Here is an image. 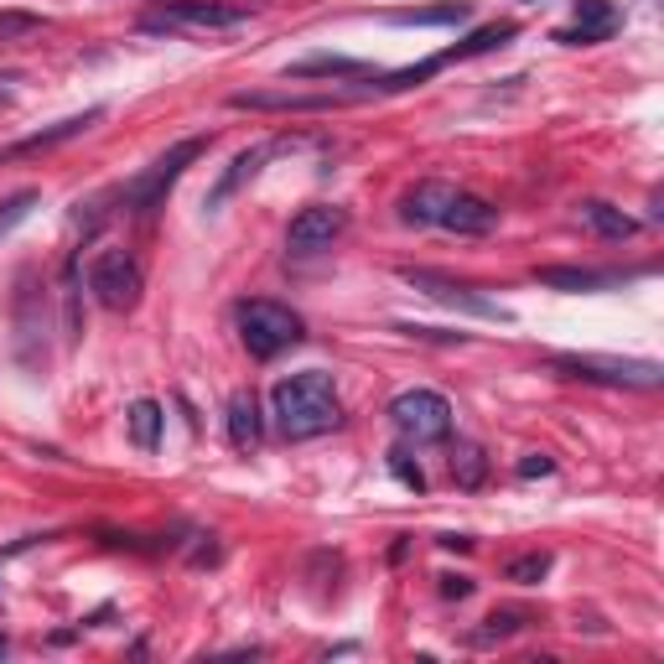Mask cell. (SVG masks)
<instances>
[{"instance_id":"cell-1","label":"cell","mask_w":664,"mask_h":664,"mask_svg":"<svg viewBox=\"0 0 664 664\" xmlns=\"http://www.w3.org/2000/svg\"><path fill=\"white\" fill-rule=\"evenodd\" d=\"M270 415H275V431L285 442H312L322 431H332L343 421V405H338V384L322 369H301V374H285L270 390Z\"/></svg>"},{"instance_id":"cell-2","label":"cell","mask_w":664,"mask_h":664,"mask_svg":"<svg viewBox=\"0 0 664 664\" xmlns=\"http://www.w3.org/2000/svg\"><path fill=\"white\" fill-rule=\"evenodd\" d=\"M239 343L250 349V359H275V353L285 349H296L301 343V316L291 312V306H281V301H265V296H254V301H239Z\"/></svg>"},{"instance_id":"cell-3","label":"cell","mask_w":664,"mask_h":664,"mask_svg":"<svg viewBox=\"0 0 664 664\" xmlns=\"http://www.w3.org/2000/svg\"><path fill=\"white\" fill-rule=\"evenodd\" d=\"M551 374L582 384H613V390H660L664 369L654 359H602V353H561L551 359Z\"/></svg>"},{"instance_id":"cell-4","label":"cell","mask_w":664,"mask_h":664,"mask_svg":"<svg viewBox=\"0 0 664 664\" xmlns=\"http://www.w3.org/2000/svg\"><path fill=\"white\" fill-rule=\"evenodd\" d=\"M250 21V6H234V0H167L157 11H145L141 27L145 32H234Z\"/></svg>"},{"instance_id":"cell-5","label":"cell","mask_w":664,"mask_h":664,"mask_svg":"<svg viewBox=\"0 0 664 664\" xmlns=\"http://www.w3.org/2000/svg\"><path fill=\"white\" fill-rule=\"evenodd\" d=\"M203 151H208V135H188V141H177L172 151H167V157L151 161V172L130 182L125 208L135 213V219H151V213H157V208L167 203V192H172V182H177L182 172H188V167H192L198 157H203Z\"/></svg>"},{"instance_id":"cell-6","label":"cell","mask_w":664,"mask_h":664,"mask_svg":"<svg viewBox=\"0 0 664 664\" xmlns=\"http://www.w3.org/2000/svg\"><path fill=\"white\" fill-rule=\"evenodd\" d=\"M390 426L415 446L446 442L452 436V400L436 395V390H405V395L390 400Z\"/></svg>"},{"instance_id":"cell-7","label":"cell","mask_w":664,"mask_h":664,"mask_svg":"<svg viewBox=\"0 0 664 664\" xmlns=\"http://www.w3.org/2000/svg\"><path fill=\"white\" fill-rule=\"evenodd\" d=\"M89 291L104 312H130L145 291V270L130 250H99L89 265Z\"/></svg>"},{"instance_id":"cell-8","label":"cell","mask_w":664,"mask_h":664,"mask_svg":"<svg viewBox=\"0 0 664 664\" xmlns=\"http://www.w3.org/2000/svg\"><path fill=\"white\" fill-rule=\"evenodd\" d=\"M343 229H349V208L312 203V208H301L296 219H291V229H285V250L291 254H322V250H332V244L343 239Z\"/></svg>"},{"instance_id":"cell-9","label":"cell","mask_w":664,"mask_h":664,"mask_svg":"<svg viewBox=\"0 0 664 664\" xmlns=\"http://www.w3.org/2000/svg\"><path fill=\"white\" fill-rule=\"evenodd\" d=\"M400 281L415 285V291H426V296H431V301H442V306H457V312L489 316V322H509L504 306H493L489 296H477L473 285L446 281V275H436V270H415V265H405V270H400Z\"/></svg>"},{"instance_id":"cell-10","label":"cell","mask_w":664,"mask_h":664,"mask_svg":"<svg viewBox=\"0 0 664 664\" xmlns=\"http://www.w3.org/2000/svg\"><path fill=\"white\" fill-rule=\"evenodd\" d=\"M234 110H265V114H322L338 104H353V94H291V89H244L229 99Z\"/></svg>"},{"instance_id":"cell-11","label":"cell","mask_w":664,"mask_h":664,"mask_svg":"<svg viewBox=\"0 0 664 664\" xmlns=\"http://www.w3.org/2000/svg\"><path fill=\"white\" fill-rule=\"evenodd\" d=\"M571 6H576V27L555 32L561 48H597V42L617 37V27H623V11H617L613 0H571Z\"/></svg>"},{"instance_id":"cell-12","label":"cell","mask_w":664,"mask_h":664,"mask_svg":"<svg viewBox=\"0 0 664 664\" xmlns=\"http://www.w3.org/2000/svg\"><path fill=\"white\" fill-rule=\"evenodd\" d=\"M436 229H452V234H467V239H483L499 229V208L489 203V198H477V192H462L452 188V198H446V213Z\"/></svg>"},{"instance_id":"cell-13","label":"cell","mask_w":664,"mask_h":664,"mask_svg":"<svg viewBox=\"0 0 664 664\" xmlns=\"http://www.w3.org/2000/svg\"><path fill=\"white\" fill-rule=\"evenodd\" d=\"M104 110H83V114H68V120H58V125H48V130H37V135H27V141H17V145H0V167L6 161H21V157H42V151H58L63 141H73V135H83V130L94 125Z\"/></svg>"},{"instance_id":"cell-14","label":"cell","mask_w":664,"mask_h":664,"mask_svg":"<svg viewBox=\"0 0 664 664\" xmlns=\"http://www.w3.org/2000/svg\"><path fill=\"white\" fill-rule=\"evenodd\" d=\"M644 270H586V265H545L535 270L540 285L551 291H607V285H623V281H638Z\"/></svg>"},{"instance_id":"cell-15","label":"cell","mask_w":664,"mask_h":664,"mask_svg":"<svg viewBox=\"0 0 664 664\" xmlns=\"http://www.w3.org/2000/svg\"><path fill=\"white\" fill-rule=\"evenodd\" d=\"M446 198H452V182H415V188L400 192V223L436 229L446 213Z\"/></svg>"},{"instance_id":"cell-16","label":"cell","mask_w":664,"mask_h":664,"mask_svg":"<svg viewBox=\"0 0 664 664\" xmlns=\"http://www.w3.org/2000/svg\"><path fill=\"white\" fill-rule=\"evenodd\" d=\"M270 151H275V145H250V151H239V157L229 161V172H223L219 182H213V192H208V213H219V208L229 203V198H234V192L244 188V182H250V177L260 172V167H265Z\"/></svg>"},{"instance_id":"cell-17","label":"cell","mask_w":664,"mask_h":664,"mask_svg":"<svg viewBox=\"0 0 664 664\" xmlns=\"http://www.w3.org/2000/svg\"><path fill=\"white\" fill-rule=\"evenodd\" d=\"M260 436H265L260 400H254L250 390H239V395L229 400V442H234L239 452H254V446H260Z\"/></svg>"},{"instance_id":"cell-18","label":"cell","mask_w":664,"mask_h":664,"mask_svg":"<svg viewBox=\"0 0 664 664\" xmlns=\"http://www.w3.org/2000/svg\"><path fill=\"white\" fill-rule=\"evenodd\" d=\"M514 37H520V27H514V21H489V27H477L473 37H462L457 48H446L442 58H446V63H467V58H483V52L509 48Z\"/></svg>"},{"instance_id":"cell-19","label":"cell","mask_w":664,"mask_h":664,"mask_svg":"<svg viewBox=\"0 0 664 664\" xmlns=\"http://www.w3.org/2000/svg\"><path fill=\"white\" fill-rule=\"evenodd\" d=\"M359 73H369V63L338 58V52H316V58H301V63L285 68V79L291 83H301V79H359Z\"/></svg>"},{"instance_id":"cell-20","label":"cell","mask_w":664,"mask_h":664,"mask_svg":"<svg viewBox=\"0 0 664 664\" xmlns=\"http://www.w3.org/2000/svg\"><path fill=\"white\" fill-rule=\"evenodd\" d=\"M582 223L597 239H633V234H638V219H633V213H623V208H613V203H602V198L582 203Z\"/></svg>"},{"instance_id":"cell-21","label":"cell","mask_w":664,"mask_h":664,"mask_svg":"<svg viewBox=\"0 0 664 664\" xmlns=\"http://www.w3.org/2000/svg\"><path fill=\"white\" fill-rule=\"evenodd\" d=\"M161 421H167V415H161L157 400H135V405L125 411L130 442L141 446V452H157V446H161Z\"/></svg>"},{"instance_id":"cell-22","label":"cell","mask_w":664,"mask_h":664,"mask_svg":"<svg viewBox=\"0 0 664 664\" xmlns=\"http://www.w3.org/2000/svg\"><path fill=\"white\" fill-rule=\"evenodd\" d=\"M473 17V6L467 0H446V6H426V11H395V27H462V21Z\"/></svg>"},{"instance_id":"cell-23","label":"cell","mask_w":664,"mask_h":664,"mask_svg":"<svg viewBox=\"0 0 664 664\" xmlns=\"http://www.w3.org/2000/svg\"><path fill=\"white\" fill-rule=\"evenodd\" d=\"M42 203V192L37 188H21V192H11L6 203H0V239H11L21 229V223L32 219V208Z\"/></svg>"},{"instance_id":"cell-24","label":"cell","mask_w":664,"mask_h":664,"mask_svg":"<svg viewBox=\"0 0 664 664\" xmlns=\"http://www.w3.org/2000/svg\"><path fill=\"white\" fill-rule=\"evenodd\" d=\"M452 477H457L462 489H483V477H489V457H483V446L462 442L457 457H452Z\"/></svg>"},{"instance_id":"cell-25","label":"cell","mask_w":664,"mask_h":664,"mask_svg":"<svg viewBox=\"0 0 664 664\" xmlns=\"http://www.w3.org/2000/svg\"><path fill=\"white\" fill-rule=\"evenodd\" d=\"M545 571H551V555H545V551H530V555H514V561L504 566V576H509L514 586H540V582H545Z\"/></svg>"},{"instance_id":"cell-26","label":"cell","mask_w":664,"mask_h":664,"mask_svg":"<svg viewBox=\"0 0 664 664\" xmlns=\"http://www.w3.org/2000/svg\"><path fill=\"white\" fill-rule=\"evenodd\" d=\"M524 623H530V617H524V613H514V607H504V613H493V617H489V628H477L473 638H477V644H493V638H509V633H520Z\"/></svg>"},{"instance_id":"cell-27","label":"cell","mask_w":664,"mask_h":664,"mask_svg":"<svg viewBox=\"0 0 664 664\" xmlns=\"http://www.w3.org/2000/svg\"><path fill=\"white\" fill-rule=\"evenodd\" d=\"M32 32H42V17H32V11H0V42L32 37Z\"/></svg>"},{"instance_id":"cell-28","label":"cell","mask_w":664,"mask_h":664,"mask_svg":"<svg viewBox=\"0 0 664 664\" xmlns=\"http://www.w3.org/2000/svg\"><path fill=\"white\" fill-rule=\"evenodd\" d=\"M390 467H395V477L405 483V489H415V493L426 489V473H421V467H415V462L405 457V452H390Z\"/></svg>"},{"instance_id":"cell-29","label":"cell","mask_w":664,"mask_h":664,"mask_svg":"<svg viewBox=\"0 0 664 664\" xmlns=\"http://www.w3.org/2000/svg\"><path fill=\"white\" fill-rule=\"evenodd\" d=\"M555 473V462L545 457V452H530V457L520 462V477H551Z\"/></svg>"},{"instance_id":"cell-30","label":"cell","mask_w":664,"mask_h":664,"mask_svg":"<svg viewBox=\"0 0 664 664\" xmlns=\"http://www.w3.org/2000/svg\"><path fill=\"white\" fill-rule=\"evenodd\" d=\"M442 597H473V582L467 576H442Z\"/></svg>"},{"instance_id":"cell-31","label":"cell","mask_w":664,"mask_h":664,"mask_svg":"<svg viewBox=\"0 0 664 664\" xmlns=\"http://www.w3.org/2000/svg\"><path fill=\"white\" fill-rule=\"evenodd\" d=\"M442 551H473V540L467 535H442Z\"/></svg>"},{"instance_id":"cell-32","label":"cell","mask_w":664,"mask_h":664,"mask_svg":"<svg viewBox=\"0 0 664 664\" xmlns=\"http://www.w3.org/2000/svg\"><path fill=\"white\" fill-rule=\"evenodd\" d=\"M0 104H6V89H0Z\"/></svg>"}]
</instances>
